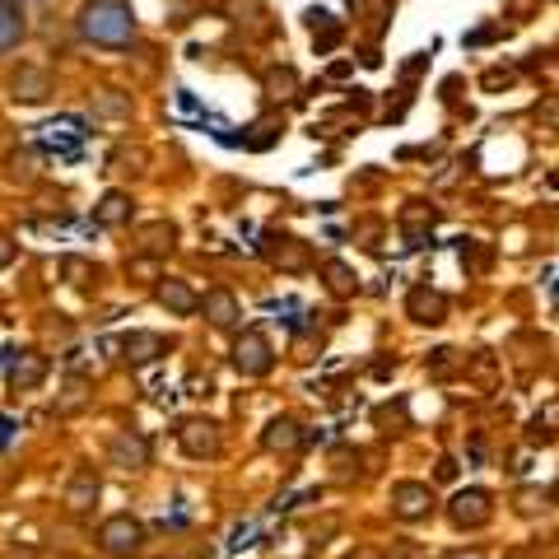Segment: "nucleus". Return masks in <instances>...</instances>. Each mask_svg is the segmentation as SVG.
Wrapping results in <instances>:
<instances>
[{"label":"nucleus","mask_w":559,"mask_h":559,"mask_svg":"<svg viewBox=\"0 0 559 559\" xmlns=\"http://www.w3.org/2000/svg\"><path fill=\"white\" fill-rule=\"evenodd\" d=\"M448 559H485V555H480V550H452Z\"/></svg>","instance_id":"obj_21"},{"label":"nucleus","mask_w":559,"mask_h":559,"mask_svg":"<svg viewBox=\"0 0 559 559\" xmlns=\"http://www.w3.org/2000/svg\"><path fill=\"white\" fill-rule=\"evenodd\" d=\"M75 28L94 47H127L135 38V14L127 0H84Z\"/></svg>","instance_id":"obj_1"},{"label":"nucleus","mask_w":559,"mask_h":559,"mask_svg":"<svg viewBox=\"0 0 559 559\" xmlns=\"http://www.w3.org/2000/svg\"><path fill=\"white\" fill-rule=\"evenodd\" d=\"M10 429H14V425H10V419H0V448H5V443H10Z\"/></svg>","instance_id":"obj_22"},{"label":"nucleus","mask_w":559,"mask_h":559,"mask_svg":"<svg viewBox=\"0 0 559 559\" xmlns=\"http://www.w3.org/2000/svg\"><path fill=\"white\" fill-rule=\"evenodd\" d=\"M98 550L112 555V559H131L145 550V522L131 518V513H117L98 527Z\"/></svg>","instance_id":"obj_2"},{"label":"nucleus","mask_w":559,"mask_h":559,"mask_svg":"<svg viewBox=\"0 0 559 559\" xmlns=\"http://www.w3.org/2000/svg\"><path fill=\"white\" fill-rule=\"evenodd\" d=\"M429 503H433L429 485H396V489H392V513H396V518H425Z\"/></svg>","instance_id":"obj_11"},{"label":"nucleus","mask_w":559,"mask_h":559,"mask_svg":"<svg viewBox=\"0 0 559 559\" xmlns=\"http://www.w3.org/2000/svg\"><path fill=\"white\" fill-rule=\"evenodd\" d=\"M10 98L14 103H47L51 98V75L43 66H20L10 75Z\"/></svg>","instance_id":"obj_5"},{"label":"nucleus","mask_w":559,"mask_h":559,"mask_svg":"<svg viewBox=\"0 0 559 559\" xmlns=\"http://www.w3.org/2000/svg\"><path fill=\"white\" fill-rule=\"evenodd\" d=\"M5 378H10V388H14V392H33V388H43V378H47V359L38 355V349H20V355L10 359Z\"/></svg>","instance_id":"obj_6"},{"label":"nucleus","mask_w":559,"mask_h":559,"mask_svg":"<svg viewBox=\"0 0 559 559\" xmlns=\"http://www.w3.org/2000/svg\"><path fill=\"white\" fill-rule=\"evenodd\" d=\"M28 38V14L20 0H0V57H10L14 47Z\"/></svg>","instance_id":"obj_7"},{"label":"nucleus","mask_w":559,"mask_h":559,"mask_svg":"<svg viewBox=\"0 0 559 559\" xmlns=\"http://www.w3.org/2000/svg\"><path fill=\"white\" fill-rule=\"evenodd\" d=\"M159 304H164L168 312H178V318H187V312L201 308V299L182 285V280H164V285H159Z\"/></svg>","instance_id":"obj_14"},{"label":"nucleus","mask_w":559,"mask_h":559,"mask_svg":"<svg viewBox=\"0 0 559 559\" xmlns=\"http://www.w3.org/2000/svg\"><path fill=\"white\" fill-rule=\"evenodd\" d=\"M112 462L127 466V471L145 466L150 462V443L140 439V433H117V439H112Z\"/></svg>","instance_id":"obj_13"},{"label":"nucleus","mask_w":559,"mask_h":559,"mask_svg":"<svg viewBox=\"0 0 559 559\" xmlns=\"http://www.w3.org/2000/svg\"><path fill=\"white\" fill-rule=\"evenodd\" d=\"M489 495L485 489H466V495H457L452 499V522H457V527H480V522H489Z\"/></svg>","instance_id":"obj_10"},{"label":"nucleus","mask_w":559,"mask_h":559,"mask_svg":"<svg viewBox=\"0 0 559 559\" xmlns=\"http://www.w3.org/2000/svg\"><path fill=\"white\" fill-rule=\"evenodd\" d=\"M94 499H98V471L94 466H80L75 476H70V485H66V509L70 513H90Z\"/></svg>","instance_id":"obj_8"},{"label":"nucleus","mask_w":559,"mask_h":559,"mask_svg":"<svg viewBox=\"0 0 559 559\" xmlns=\"http://www.w3.org/2000/svg\"><path fill=\"white\" fill-rule=\"evenodd\" d=\"M178 443H182L187 457H215L219 452V425L215 419H182Z\"/></svg>","instance_id":"obj_4"},{"label":"nucleus","mask_w":559,"mask_h":559,"mask_svg":"<svg viewBox=\"0 0 559 559\" xmlns=\"http://www.w3.org/2000/svg\"><path fill=\"white\" fill-rule=\"evenodd\" d=\"M513 559H532V555H513Z\"/></svg>","instance_id":"obj_23"},{"label":"nucleus","mask_w":559,"mask_h":559,"mask_svg":"<svg viewBox=\"0 0 559 559\" xmlns=\"http://www.w3.org/2000/svg\"><path fill=\"white\" fill-rule=\"evenodd\" d=\"M159 355H168V341L159 336V331H131V336L121 341V359L127 364H150Z\"/></svg>","instance_id":"obj_9"},{"label":"nucleus","mask_w":559,"mask_h":559,"mask_svg":"<svg viewBox=\"0 0 559 559\" xmlns=\"http://www.w3.org/2000/svg\"><path fill=\"white\" fill-rule=\"evenodd\" d=\"M10 178L14 182H33V178H38V154H33V150L10 154Z\"/></svg>","instance_id":"obj_17"},{"label":"nucleus","mask_w":559,"mask_h":559,"mask_svg":"<svg viewBox=\"0 0 559 559\" xmlns=\"http://www.w3.org/2000/svg\"><path fill=\"white\" fill-rule=\"evenodd\" d=\"M14 257H20V242H14L10 234H0V271H10Z\"/></svg>","instance_id":"obj_20"},{"label":"nucleus","mask_w":559,"mask_h":559,"mask_svg":"<svg viewBox=\"0 0 559 559\" xmlns=\"http://www.w3.org/2000/svg\"><path fill=\"white\" fill-rule=\"evenodd\" d=\"M98 112L121 117V112H131V103H127V98H117V90H103V98H98Z\"/></svg>","instance_id":"obj_19"},{"label":"nucleus","mask_w":559,"mask_h":559,"mask_svg":"<svg viewBox=\"0 0 559 559\" xmlns=\"http://www.w3.org/2000/svg\"><path fill=\"white\" fill-rule=\"evenodd\" d=\"M201 312L210 318V326H234L238 322V299L229 289H210L201 299Z\"/></svg>","instance_id":"obj_12"},{"label":"nucleus","mask_w":559,"mask_h":559,"mask_svg":"<svg viewBox=\"0 0 559 559\" xmlns=\"http://www.w3.org/2000/svg\"><path fill=\"white\" fill-rule=\"evenodd\" d=\"M299 439H304V433H299V425H294V419H275V425L266 429V439H261V443H266V448L275 452V448H294Z\"/></svg>","instance_id":"obj_16"},{"label":"nucleus","mask_w":559,"mask_h":559,"mask_svg":"<svg viewBox=\"0 0 559 559\" xmlns=\"http://www.w3.org/2000/svg\"><path fill=\"white\" fill-rule=\"evenodd\" d=\"M271 364H275V355H271V341L261 336V331H248V336L234 345V369H238L242 378L271 373Z\"/></svg>","instance_id":"obj_3"},{"label":"nucleus","mask_w":559,"mask_h":559,"mask_svg":"<svg viewBox=\"0 0 559 559\" xmlns=\"http://www.w3.org/2000/svg\"><path fill=\"white\" fill-rule=\"evenodd\" d=\"M411 308L419 312V322H439V312H443V304L439 299H425V294H415Z\"/></svg>","instance_id":"obj_18"},{"label":"nucleus","mask_w":559,"mask_h":559,"mask_svg":"<svg viewBox=\"0 0 559 559\" xmlns=\"http://www.w3.org/2000/svg\"><path fill=\"white\" fill-rule=\"evenodd\" d=\"M94 219L103 224V229H121V224L131 219V201L121 197V191H108V197L98 201V210H94Z\"/></svg>","instance_id":"obj_15"}]
</instances>
